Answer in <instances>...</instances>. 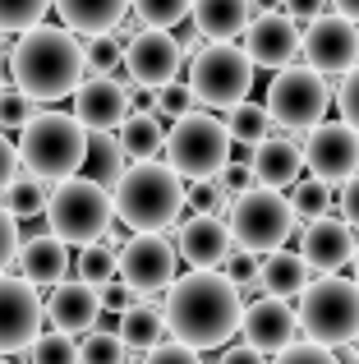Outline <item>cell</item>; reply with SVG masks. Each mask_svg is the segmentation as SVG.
Masks as SVG:
<instances>
[{
	"instance_id": "ee69618b",
	"label": "cell",
	"mask_w": 359,
	"mask_h": 364,
	"mask_svg": "<svg viewBox=\"0 0 359 364\" xmlns=\"http://www.w3.org/2000/svg\"><path fill=\"white\" fill-rule=\"evenodd\" d=\"M184 203L194 208V217H226L221 213V189L212 185V180H207V185H194V189H184Z\"/></svg>"
},
{
	"instance_id": "ab89813d",
	"label": "cell",
	"mask_w": 359,
	"mask_h": 364,
	"mask_svg": "<svg viewBox=\"0 0 359 364\" xmlns=\"http://www.w3.org/2000/svg\"><path fill=\"white\" fill-rule=\"evenodd\" d=\"M226 282L240 291V300H249L258 291V254H231L226 258Z\"/></svg>"
},
{
	"instance_id": "680465c9",
	"label": "cell",
	"mask_w": 359,
	"mask_h": 364,
	"mask_svg": "<svg viewBox=\"0 0 359 364\" xmlns=\"http://www.w3.org/2000/svg\"><path fill=\"white\" fill-rule=\"evenodd\" d=\"M0 51H5V42H0Z\"/></svg>"
},
{
	"instance_id": "e0dca14e",
	"label": "cell",
	"mask_w": 359,
	"mask_h": 364,
	"mask_svg": "<svg viewBox=\"0 0 359 364\" xmlns=\"http://www.w3.org/2000/svg\"><path fill=\"white\" fill-rule=\"evenodd\" d=\"M70 116L88 134H116L120 124H125V116H129V88L120 79H97V74H88V79L74 88V111Z\"/></svg>"
},
{
	"instance_id": "836d02e7",
	"label": "cell",
	"mask_w": 359,
	"mask_h": 364,
	"mask_svg": "<svg viewBox=\"0 0 359 364\" xmlns=\"http://www.w3.org/2000/svg\"><path fill=\"white\" fill-rule=\"evenodd\" d=\"M189 5H194V0H129L134 18L143 28H157V33H171L175 23H184Z\"/></svg>"
},
{
	"instance_id": "5bb4252c",
	"label": "cell",
	"mask_w": 359,
	"mask_h": 364,
	"mask_svg": "<svg viewBox=\"0 0 359 364\" xmlns=\"http://www.w3.org/2000/svg\"><path fill=\"white\" fill-rule=\"evenodd\" d=\"M120 65L129 70V79H134L138 88L157 92V88H166V83L180 74V65H184V46H180L171 33L143 28V33L125 37V60H120Z\"/></svg>"
},
{
	"instance_id": "1f68e13d",
	"label": "cell",
	"mask_w": 359,
	"mask_h": 364,
	"mask_svg": "<svg viewBox=\"0 0 359 364\" xmlns=\"http://www.w3.org/2000/svg\"><path fill=\"white\" fill-rule=\"evenodd\" d=\"M120 60H125V37L120 33L88 37V42H83V70L97 74V79H116Z\"/></svg>"
},
{
	"instance_id": "44dd1931",
	"label": "cell",
	"mask_w": 359,
	"mask_h": 364,
	"mask_svg": "<svg viewBox=\"0 0 359 364\" xmlns=\"http://www.w3.org/2000/svg\"><path fill=\"white\" fill-rule=\"evenodd\" d=\"M355 254V231L341 222V217H314V222L304 226V249H299V258H304L309 267H318L323 277H336L346 263H350Z\"/></svg>"
},
{
	"instance_id": "603a6c76",
	"label": "cell",
	"mask_w": 359,
	"mask_h": 364,
	"mask_svg": "<svg viewBox=\"0 0 359 364\" xmlns=\"http://www.w3.org/2000/svg\"><path fill=\"white\" fill-rule=\"evenodd\" d=\"M249 171H253V185L258 189H281L286 194L299 176H304V152H299L295 139H263L258 148L249 152Z\"/></svg>"
},
{
	"instance_id": "60d3db41",
	"label": "cell",
	"mask_w": 359,
	"mask_h": 364,
	"mask_svg": "<svg viewBox=\"0 0 359 364\" xmlns=\"http://www.w3.org/2000/svg\"><path fill=\"white\" fill-rule=\"evenodd\" d=\"M33 116H37V102H28L18 88L0 92V129H23Z\"/></svg>"
},
{
	"instance_id": "8992f818",
	"label": "cell",
	"mask_w": 359,
	"mask_h": 364,
	"mask_svg": "<svg viewBox=\"0 0 359 364\" xmlns=\"http://www.w3.org/2000/svg\"><path fill=\"white\" fill-rule=\"evenodd\" d=\"M42 217H46L55 240L70 245V249L97 245L101 235H106V226L116 222L111 194L101 185H92V180H83V176H70V180H60V185H51Z\"/></svg>"
},
{
	"instance_id": "2e32d148",
	"label": "cell",
	"mask_w": 359,
	"mask_h": 364,
	"mask_svg": "<svg viewBox=\"0 0 359 364\" xmlns=\"http://www.w3.org/2000/svg\"><path fill=\"white\" fill-rule=\"evenodd\" d=\"M299 33H304V28H299L295 18L267 9V14L249 18V28L240 33V51L253 70H286L299 55Z\"/></svg>"
},
{
	"instance_id": "9a60e30c",
	"label": "cell",
	"mask_w": 359,
	"mask_h": 364,
	"mask_svg": "<svg viewBox=\"0 0 359 364\" xmlns=\"http://www.w3.org/2000/svg\"><path fill=\"white\" fill-rule=\"evenodd\" d=\"M42 295L23 282V277H0V355H18L37 341L42 332Z\"/></svg>"
},
{
	"instance_id": "6f0895ef",
	"label": "cell",
	"mask_w": 359,
	"mask_h": 364,
	"mask_svg": "<svg viewBox=\"0 0 359 364\" xmlns=\"http://www.w3.org/2000/svg\"><path fill=\"white\" fill-rule=\"evenodd\" d=\"M0 92H5V83H0Z\"/></svg>"
},
{
	"instance_id": "b9f144b4",
	"label": "cell",
	"mask_w": 359,
	"mask_h": 364,
	"mask_svg": "<svg viewBox=\"0 0 359 364\" xmlns=\"http://www.w3.org/2000/svg\"><path fill=\"white\" fill-rule=\"evenodd\" d=\"M272 364H341L336 360V350L318 346V341H290L286 350H277Z\"/></svg>"
},
{
	"instance_id": "8d00e7d4",
	"label": "cell",
	"mask_w": 359,
	"mask_h": 364,
	"mask_svg": "<svg viewBox=\"0 0 359 364\" xmlns=\"http://www.w3.org/2000/svg\"><path fill=\"white\" fill-rule=\"evenodd\" d=\"M28 364H79V341L65 332H37L28 346Z\"/></svg>"
},
{
	"instance_id": "d6986e66",
	"label": "cell",
	"mask_w": 359,
	"mask_h": 364,
	"mask_svg": "<svg viewBox=\"0 0 359 364\" xmlns=\"http://www.w3.org/2000/svg\"><path fill=\"white\" fill-rule=\"evenodd\" d=\"M42 318L51 323V332H65V337H83V332L97 328L101 318V300L92 286H83L79 277H65L60 286H51V295L42 300Z\"/></svg>"
},
{
	"instance_id": "681fc988",
	"label": "cell",
	"mask_w": 359,
	"mask_h": 364,
	"mask_svg": "<svg viewBox=\"0 0 359 364\" xmlns=\"http://www.w3.org/2000/svg\"><path fill=\"white\" fill-rule=\"evenodd\" d=\"M97 300H101V309L120 314V309H129V304H134V291H129L125 282H111V286H101V291H97Z\"/></svg>"
},
{
	"instance_id": "7bdbcfd3",
	"label": "cell",
	"mask_w": 359,
	"mask_h": 364,
	"mask_svg": "<svg viewBox=\"0 0 359 364\" xmlns=\"http://www.w3.org/2000/svg\"><path fill=\"white\" fill-rule=\"evenodd\" d=\"M336 107H341V124L359 134V65L346 70L341 88H336Z\"/></svg>"
},
{
	"instance_id": "30bf717a",
	"label": "cell",
	"mask_w": 359,
	"mask_h": 364,
	"mask_svg": "<svg viewBox=\"0 0 359 364\" xmlns=\"http://www.w3.org/2000/svg\"><path fill=\"white\" fill-rule=\"evenodd\" d=\"M327 107H332V92H327V79L314 74L309 65H286L277 70V79L267 83V116L286 129L309 134L314 124H323Z\"/></svg>"
},
{
	"instance_id": "9f6ffc18",
	"label": "cell",
	"mask_w": 359,
	"mask_h": 364,
	"mask_svg": "<svg viewBox=\"0 0 359 364\" xmlns=\"http://www.w3.org/2000/svg\"><path fill=\"white\" fill-rule=\"evenodd\" d=\"M0 364H9V360H5V355H0Z\"/></svg>"
},
{
	"instance_id": "3957f363",
	"label": "cell",
	"mask_w": 359,
	"mask_h": 364,
	"mask_svg": "<svg viewBox=\"0 0 359 364\" xmlns=\"http://www.w3.org/2000/svg\"><path fill=\"white\" fill-rule=\"evenodd\" d=\"M111 213L129 231H166L184 213V180L166 161H129L111 189Z\"/></svg>"
},
{
	"instance_id": "f907efd6",
	"label": "cell",
	"mask_w": 359,
	"mask_h": 364,
	"mask_svg": "<svg viewBox=\"0 0 359 364\" xmlns=\"http://www.w3.org/2000/svg\"><path fill=\"white\" fill-rule=\"evenodd\" d=\"M341 222L350 226V231H359V176H350L346 189H341Z\"/></svg>"
},
{
	"instance_id": "74e56055",
	"label": "cell",
	"mask_w": 359,
	"mask_h": 364,
	"mask_svg": "<svg viewBox=\"0 0 359 364\" xmlns=\"http://www.w3.org/2000/svg\"><path fill=\"white\" fill-rule=\"evenodd\" d=\"M51 9V0H0V33H28Z\"/></svg>"
},
{
	"instance_id": "d590c367",
	"label": "cell",
	"mask_w": 359,
	"mask_h": 364,
	"mask_svg": "<svg viewBox=\"0 0 359 364\" xmlns=\"http://www.w3.org/2000/svg\"><path fill=\"white\" fill-rule=\"evenodd\" d=\"M79 282L83 286H92V291H101V286H111L116 282V249H106V245H88V249H79Z\"/></svg>"
},
{
	"instance_id": "484cf974",
	"label": "cell",
	"mask_w": 359,
	"mask_h": 364,
	"mask_svg": "<svg viewBox=\"0 0 359 364\" xmlns=\"http://www.w3.org/2000/svg\"><path fill=\"white\" fill-rule=\"evenodd\" d=\"M189 18H194L198 37H207V42H231V37H240L244 28H249L253 9H249V0H194V5H189Z\"/></svg>"
},
{
	"instance_id": "11a10c76",
	"label": "cell",
	"mask_w": 359,
	"mask_h": 364,
	"mask_svg": "<svg viewBox=\"0 0 359 364\" xmlns=\"http://www.w3.org/2000/svg\"><path fill=\"white\" fill-rule=\"evenodd\" d=\"M350 263H355V286H359V240H355V254H350Z\"/></svg>"
},
{
	"instance_id": "7402d4cb",
	"label": "cell",
	"mask_w": 359,
	"mask_h": 364,
	"mask_svg": "<svg viewBox=\"0 0 359 364\" xmlns=\"http://www.w3.org/2000/svg\"><path fill=\"white\" fill-rule=\"evenodd\" d=\"M14 267H18V277H23L33 291H42V286H60L65 277H70L74 258H70V245H60L51 231H42V235L18 240Z\"/></svg>"
},
{
	"instance_id": "f1b7e54d",
	"label": "cell",
	"mask_w": 359,
	"mask_h": 364,
	"mask_svg": "<svg viewBox=\"0 0 359 364\" xmlns=\"http://www.w3.org/2000/svg\"><path fill=\"white\" fill-rule=\"evenodd\" d=\"M125 152H120V143H116V134H88V152H83V171L79 176L83 180H92V185H101L111 194L116 189V180L125 176Z\"/></svg>"
},
{
	"instance_id": "277c9868",
	"label": "cell",
	"mask_w": 359,
	"mask_h": 364,
	"mask_svg": "<svg viewBox=\"0 0 359 364\" xmlns=\"http://www.w3.org/2000/svg\"><path fill=\"white\" fill-rule=\"evenodd\" d=\"M18 171L42 185H60V180L83 171V152H88V129L70 116V111H37L33 120L18 129Z\"/></svg>"
},
{
	"instance_id": "4fadbf2b",
	"label": "cell",
	"mask_w": 359,
	"mask_h": 364,
	"mask_svg": "<svg viewBox=\"0 0 359 364\" xmlns=\"http://www.w3.org/2000/svg\"><path fill=\"white\" fill-rule=\"evenodd\" d=\"M299 152H304L309 176L323 180V185H346L350 176H359V134L346 129L341 120L314 124Z\"/></svg>"
},
{
	"instance_id": "c3c4849f",
	"label": "cell",
	"mask_w": 359,
	"mask_h": 364,
	"mask_svg": "<svg viewBox=\"0 0 359 364\" xmlns=\"http://www.w3.org/2000/svg\"><path fill=\"white\" fill-rule=\"evenodd\" d=\"M323 5H327V0H281V14L295 18L299 28H309L318 14H323Z\"/></svg>"
},
{
	"instance_id": "8fae6325",
	"label": "cell",
	"mask_w": 359,
	"mask_h": 364,
	"mask_svg": "<svg viewBox=\"0 0 359 364\" xmlns=\"http://www.w3.org/2000/svg\"><path fill=\"white\" fill-rule=\"evenodd\" d=\"M175 245L162 231H134L116 249V282H125L134 295H157L175 282Z\"/></svg>"
},
{
	"instance_id": "f6af8a7d",
	"label": "cell",
	"mask_w": 359,
	"mask_h": 364,
	"mask_svg": "<svg viewBox=\"0 0 359 364\" xmlns=\"http://www.w3.org/2000/svg\"><path fill=\"white\" fill-rule=\"evenodd\" d=\"M143 364H203V355L180 341H157L153 350H143Z\"/></svg>"
},
{
	"instance_id": "91938a15",
	"label": "cell",
	"mask_w": 359,
	"mask_h": 364,
	"mask_svg": "<svg viewBox=\"0 0 359 364\" xmlns=\"http://www.w3.org/2000/svg\"><path fill=\"white\" fill-rule=\"evenodd\" d=\"M355 364H359V360H355Z\"/></svg>"
},
{
	"instance_id": "ba28073f",
	"label": "cell",
	"mask_w": 359,
	"mask_h": 364,
	"mask_svg": "<svg viewBox=\"0 0 359 364\" xmlns=\"http://www.w3.org/2000/svg\"><path fill=\"white\" fill-rule=\"evenodd\" d=\"M226 226L244 254H272V249H286V240L295 235V213H290V198L281 189L249 185L244 194L231 198Z\"/></svg>"
},
{
	"instance_id": "4316f807",
	"label": "cell",
	"mask_w": 359,
	"mask_h": 364,
	"mask_svg": "<svg viewBox=\"0 0 359 364\" xmlns=\"http://www.w3.org/2000/svg\"><path fill=\"white\" fill-rule=\"evenodd\" d=\"M116 337L125 341V350H153L157 341H166V318L153 300H134L129 309H120Z\"/></svg>"
},
{
	"instance_id": "f546056e",
	"label": "cell",
	"mask_w": 359,
	"mask_h": 364,
	"mask_svg": "<svg viewBox=\"0 0 359 364\" xmlns=\"http://www.w3.org/2000/svg\"><path fill=\"white\" fill-rule=\"evenodd\" d=\"M46 194H51V189H46L42 180L18 176L9 189H0V208H5L14 222H23V217H42L46 213Z\"/></svg>"
},
{
	"instance_id": "f35d334b",
	"label": "cell",
	"mask_w": 359,
	"mask_h": 364,
	"mask_svg": "<svg viewBox=\"0 0 359 364\" xmlns=\"http://www.w3.org/2000/svg\"><path fill=\"white\" fill-rule=\"evenodd\" d=\"M189 111H198V102H194V92H189V83L184 79H171V83H166V88H157L153 92V116L157 120H180V116H189Z\"/></svg>"
},
{
	"instance_id": "52a82bcc",
	"label": "cell",
	"mask_w": 359,
	"mask_h": 364,
	"mask_svg": "<svg viewBox=\"0 0 359 364\" xmlns=\"http://www.w3.org/2000/svg\"><path fill=\"white\" fill-rule=\"evenodd\" d=\"M166 166L175 171L180 180H194V185H207V180L221 176V166L231 161V134L216 116H203V111H189L171 124L162 143Z\"/></svg>"
},
{
	"instance_id": "6da1fadb",
	"label": "cell",
	"mask_w": 359,
	"mask_h": 364,
	"mask_svg": "<svg viewBox=\"0 0 359 364\" xmlns=\"http://www.w3.org/2000/svg\"><path fill=\"white\" fill-rule=\"evenodd\" d=\"M240 291L226 282V272H194L189 267L184 277H175L166 286V332L171 341L189 350H216L240 332Z\"/></svg>"
},
{
	"instance_id": "7c38bea8",
	"label": "cell",
	"mask_w": 359,
	"mask_h": 364,
	"mask_svg": "<svg viewBox=\"0 0 359 364\" xmlns=\"http://www.w3.org/2000/svg\"><path fill=\"white\" fill-rule=\"evenodd\" d=\"M299 55L309 60L314 74H346L359 65V28L341 14H318L314 23L299 33Z\"/></svg>"
},
{
	"instance_id": "83f0119b",
	"label": "cell",
	"mask_w": 359,
	"mask_h": 364,
	"mask_svg": "<svg viewBox=\"0 0 359 364\" xmlns=\"http://www.w3.org/2000/svg\"><path fill=\"white\" fill-rule=\"evenodd\" d=\"M116 143H120V152H125V161H153L166 143V129L153 111H129L125 124L116 129Z\"/></svg>"
},
{
	"instance_id": "d4e9b609",
	"label": "cell",
	"mask_w": 359,
	"mask_h": 364,
	"mask_svg": "<svg viewBox=\"0 0 359 364\" xmlns=\"http://www.w3.org/2000/svg\"><path fill=\"white\" fill-rule=\"evenodd\" d=\"M314 282V267L295 254V249H272L258 258V286L272 300H290V295H304Z\"/></svg>"
},
{
	"instance_id": "816d5d0a",
	"label": "cell",
	"mask_w": 359,
	"mask_h": 364,
	"mask_svg": "<svg viewBox=\"0 0 359 364\" xmlns=\"http://www.w3.org/2000/svg\"><path fill=\"white\" fill-rule=\"evenodd\" d=\"M18 180V148L0 134V189H9Z\"/></svg>"
},
{
	"instance_id": "9c48e42d",
	"label": "cell",
	"mask_w": 359,
	"mask_h": 364,
	"mask_svg": "<svg viewBox=\"0 0 359 364\" xmlns=\"http://www.w3.org/2000/svg\"><path fill=\"white\" fill-rule=\"evenodd\" d=\"M253 88V65L244 60V51L235 42H207L189 60V92L194 102L212 111H235L240 102H249Z\"/></svg>"
},
{
	"instance_id": "d6a6232c",
	"label": "cell",
	"mask_w": 359,
	"mask_h": 364,
	"mask_svg": "<svg viewBox=\"0 0 359 364\" xmlns=\"http://www.w3.org/2000/svg\"><path fill=\"white\" fill-rule=\"evenodd\" d=\"M290 213H295V222L304 217V222H314V217H327V208H332V185H323V180L304 176L290 185Z\"/></svg>"
},
{
	"instance_id": "7a4b0ae2",
	"label": "cell",
	"mask_w": 359,
	"mask_h": 364,
	"mask_svg": "<svg viewBox=\"0 0 359 364\" xmlns=\"http://www.w3.org/2000/svg\"><path fill=\"white\" fill-rule=\"evenodd\" d=\"M9 79L28 102H65L74 97L88 70H83V37L70 28L37 23L18 33L14 51H9Z\"/></svg>"
},
{
	"instance_id": "e575fe53",
	"label": "cell",
	"mask_w": 359,
	"mask_h": 364,
	"mask_svg": "<svg viewBox=\"0 0 359 364\" xmlns=\"http://www.w3.org/2000/svg\"><path fill=\"white\" fill-rule=\"evenodd\" d=\"M125 360H129V350H125V341L116 337V328H92V332H83L79 364H125Z\"/></svg>"
},
{
	"instance_id": "ffe728a7",
	"label": "cell",
	"mask_w": 359,
	"mask_h": 364,
	"mask_svg": "<svg viewBox=\"0 0 359 364\" xmlns=\"http://www.w3.org/2000/svg\"><path fill=\"white\" fill-rule=\"evenodd\" d=\"M175 254L184 258L194 272H216V267L235 254V240H231L226 217H189V222H180Z\"/></svg>"
},
{
	"instance_id": "db71d44e",
	"label": "cell",
	"mask_w": 359,
	"mask_h": 364,
	"mask_svg": "<svg viewBox=\"0 0 359 364\" xmlns=\"http://www.w3.org/2000/svg\"><path fill=\"white\" fill-rule=\"evenodd\" d=\"M332 5H336V14H341V18H350V23L359 28V0H332Z\"/></svg>"
},
{
	"instance_id": "7dc6e473",
	"label": "cell",
	"mask_w": 359,
	"mask_h": 364,
	"mask_svg": "<svg viewBox=\"0 0 359 364\" xmlns=\"http://www.w3.org/2000/svg\"><path fill=\"white\" fill-rule=\"evenodd\" d=\"M14 254H18V222L0 208V277L14 267Z\"/></svg>"
},
{
	"instance_id": "f5cc1de1",
	"label": "cell",
	"mask_w": 359,
	"mask_h": 364,
	"mask_svg": "<svg viewBox=\"0 0 359 364\" xmlns=\"http://www.w3.org/2000/svg\"><path fill=\"white\" fill-rule=\"evenodd\" d=\"M216 364H267V355H258V350H249V346H226Z\"/></svg>"
},
{
	"instance_id": "4dcf8cb0",
	"label": "cell",
	"mask_w": 359,
	"mask_h": 364,
	"mask_svg": "<svg viewBox=\"0 0 359 364\" xmlns=\"http://www.w3.org/2000/svg\"><path fill=\"white\" fill-rule=\"evenodd\" d=\"M226 134H231V143L258 148V143L272 134V116H267V107H258V102H240V107L231 111V124H226Z\"/></svg>"
},
{
	"instance_id": "bcb514c9",
	"label": "cell",
	"mask_w": 359,
	"mask_h": 364,
	"mask_svg": "<svg viewBox=\"0 0 359 364\" xmlns=\"http://www.w3.org/2000/svg\"><path fill=\"white\" fill-rule=\"evenodd\" d=\"M212 185L221 189V198H226V194L235 198V194H244V189L253 185V171H249V166H240V161H226V166H221V176H216Z\"/></svg>"
},
{
	"instance_id": "cb8c5ba5",
	"label": "cell",
	"mask_w": 359,
	"mask_h": 364,
	"mask_svg": "<svg viewBox=\"0 0 359 364\" xmlns=\"http://www.w3.org/2000/svg\"><path fill=\"white\" fill-rule=\"evenodd\" d=\"M74 37H106L129 18V0H51Z\"/></svg>"
},
{
	"instance_id": "5b68a950",
	"label": "cell",
	"mask_w": 359,
	"mask_h": 364,
	"mask_svg": "<svg viewBox=\"0 0 359 364\" xmlns=\"http://www.w3.org/2000/svg\"><path fill=\"white\" fill-rule=\"evenodd\" d=\"M295 328L327 350L350 346L359 337V286L341 272L309 282V291L299 295V309H295Z\"/></svg>"
},
{
	"instance_id": "ac0fdd59",
	"label": "cell",
	"mask_w": 359,
	"mask_h": 364,
	"mask_svg": "<svg viewBox=\"0 0 359 364\" xmlns=\"http://www.w3.org/2000/svg\"><path fill=\"white\" fill-rule=\"evenodd\" d=\"M240 332H244V346L258 350V355H277V350H286L290 341H295V309H290V300H272V295H263V300H249L240 309Z\"/></svg>"
}]
</instances>
